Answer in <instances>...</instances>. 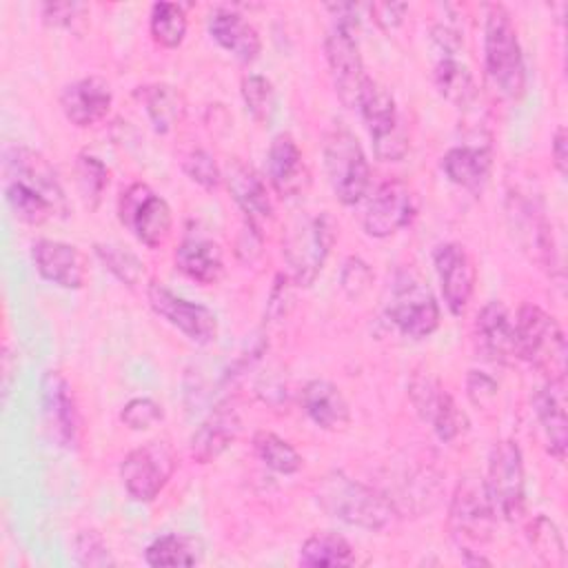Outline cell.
Here are the masks:
<instances>
[{
    "instance_id": "cell-6",
    "label": "cell",
    "mask_w": 568,
    "mask_h": 568,
    "mask_svg": "<svg viewBox=\"0 0 568 568\" xmlns=\"http://www.w3.org/2000/svg\"><path fill=\"white\" fill-rule=\"evenodd\" d=\"M484 486L497 515H501L506 521H517L524 517L526 475L524 457L515 439H499L493 444Z\"/></svg>"
},
{
    "instance_id": "cell-47",
    "label": "cell",
    "mask_w": 568,
    "mask_h": 568,
    "mask_svg": "<svg viewBox=\"0 0 568 568\" xmlns=\"http://www.w3.org/2000/svg\"><path fill=\"white\" fill-rule=\"evenodd\" d=\"M368 9H371L373 20H375L384 31H390V29H395V27L402 24L404 13L408 11V4H404V2H373Z\"/></svg>"
},
{
    "instance_id": "cell-26",
    "label": "cell",
    "mask_w": 568,
    "mask_h": 568,
    "mask_svg": "<svg viewBox=\"0 0 568 568\" xmlns=\"http://www.w3.org/2000/svg\"><path fill=\"white\" fill-rule=\"evenodd\" d=\"M302 408L317 428L328 433L344 430L351 424L348 402L328 379H311L302 388Z\"/></svg>"
},
{
    "instance_id": "cell-43",
    "label": "cell",
    "mask_w": 568,
    "mask_h": 568,
    "mask_svg": "<svg viewBox=\"0 0 568 568\" xmlns=\"http://www.w3.org/2000/svg\"><path fill=\"white\" fill-rule=\"evenodd\" d=\"M164 419L162 406L151 397H133L120 410V422L131 430H146Z\"/></svg>"
},
{
    "instance_id": "cell-37",
    "label": "cell",
    "mask_w": 568,
    "mask_h": 568,
    "mask_svg": "<svg viewBox=\"0 0 568 568\" xmlns=\"http://www.w3.org/2000/svg\"><path fill=\"white\" fill-rule=\"evenodd\" d=\"M93 248H95L98 260L104 264V268L115 280H120L124 286L135 288L142 282L144 262L133 251H129L126 246L113 244V242H98Z\"/></svg>"
},
{
    "instance_id": "cell-2",
    "label": "cell",
    "mask_w": 568,
    "mask_h": 568,
    "mask_svg": "<svg viewBox=\"0 0 568 568\" xmlns=\"http://www.w3.org/2000/svg\"><path fill=\"white\" fill-rule=\"evenodd\" d=\"M484 69L493 87L508 100L526 93V64L517 29L501 4H490L484 24Z\"/></svg>"
},
{
    "instance_id": "cell-41",
    "label": "cell",
    "mask_w": 568,
    "mask_h": 568,
    "mask_svg": "<svg viewBox=\"0 0 568 568\" xmlns=\"http://www.w3.org/2000/svg\"><path fill=\"white\" fill-rule=\"evenodd\" d=\"M182 169L184 173L189 175V180H193L195 184H200L202 189L206 191H213L222 184L224 175H222V169L220 164L215 162V158L204 151V149H193L184 155L182 160Z\"/></svg>"
},
{
    "instance_id": "cell-14",
    "label": "cell",
    "mask_w": 568,
    "mask_h": 568,
    "mask_svg": "<svg viewBox=\"0 0 568 568\" xmlns=\"http://www.w3.org/2000/svg\"><path fill=\"white\" fill-rule=\"evenodd\" d=\"M146 300H149V306L155 311V315H160L164 322H169L191 342L211 344L217 337V317L204 304L189 302L175 295L162 282L146 284Z\"/></svg>"
},
{
    "instance_id": "cell-12",
    "label": "cell",
    "mask_w": 568,
    "mask_h": 568,
    "mask_svg": "<svg viewBox=\"0 0 568 568\" xmlns=\"http://www.w3.org/2000/svg\"><path fill=\"white\" fill-rule=\"evenodd\" d=\"M324 53L339 102L348 109H357L368 75L364 71L359 44L355 40V27L335 22L324 40Z\"/></svg>"
},
{
    "instance_id": "cell-4",
    "label": "cell",
    "mask_w": 568,
    "mask_h": 568,
    "mask_svg": "<svg viewBox=\"0 0 568 568\" xmlns=\"http://www.w3.org/2000/svg\"><path fill=\"white\" fill-rule=\"evenodd\" d=\"M337 222L331 213H317V215H304L288 224L284 240H282V253L288 264V277L295 286H311L335 240H337Z\"/></svg>"
},
{
    "instance_id": "cell-46",
    "label": "cell",
    "mask_w": 568,
    "mask_h": 568,
    "mask_svg": "<svg viewBox=\"0 0 568 568\" xmlns=\"http://www.w3.org/2000/svg\"><path fill=\"white\" fill-rule=\"evenodd\" d=\"M84 13L80 2H47L42 4V20L55 29H71Z\"/></svg>"
},
{
    "instance_id": "cell-42",
    "label": "cell",
    "mask_w": 568,
    "mask_h": 568,
    "mask_svg": "<svg viewBox=\"0 0 568 568\" xmlns=\"http://www.w3.org/2000/svg\"><path fill=\"white\" fill-rule=\"evenodd\" d=\"M73 555L78 559V564L82 566H91V568H100V566H113L115 559L111 557V550L104 541V537L93 530H80L73 539Z\"/></svg>"
},
{
    "instance_id": "cell-7",
    "label": "cell",
    "mask_w": 568,
    "mask_h": 568,
    "mask_svg": "<svg viewBox=\"0 0 568 568\" xmlns=\"http://www.w3.org/2000/svg\"><path fill=\"white\" fill-rule=\"evenodd\" d=\"M357 109L373 140V151L382 162H399L408 153V133L402 126L395 98L390 91L371 80L366 82Z\"/></svg>"
},
{
    "instance_id": "cell-34",
    "label": "cell",
    "mask_w": 568,
    "mask_h": 568,
    "mask_svg": "<svg viewBox=\"0 0 568 568\" xmlns=\"http://www.w3.org/2000/svg\"><path fill=\"white\" fill-rule=\"evenodd\" d=\"M253 448L260 462L280 475H293L304 464L295 446L273 430H257L253 435Z\"/></svg>"
},
{
    "instance_id": "cell-29",
    "label": "cell",
    "mask_w": 568,
    "mask_h": 568,
    "mask_svg": "<svg viewBox=\"0 0 568 568\" xmlns=\"http://www.w3.org/2000/svg\"><path fill=\"white\" fill-rule=\"evenodd\" d=\"M135 98L142 102L155 133H171L186 115V100L182 91L166 82H153L135 89Z\"/></svg>"
},
{
    "instance_id": "cell-36",
    "label": "cell",
    "mask_w": 568,
    "mask_h": 568,
    "mask_svg": "<svg viewBox=\"0 0 568 568\" xmlns=\"http://www.w3.org/2000/svg\"><path fill=\"white\" fill-rule=\"evenodd\" d=\"M528 541L544 566H550V568L566 566V546H564L561 532L555 526V521L548 519L546 515H537L528 524Z\"/></svg>"
},
{
    "instance_id": "cell-5",
    "label": "cell",
    "mask_w": 568,
    "mask_h": 568,
    "mask_svg": "<svg viewBox=\"0 0 568 568\" xmlns=\"http://www.w3.org/2000/svg\"><path fill=\"white\" fill-rule=\"evenodd\" d=\"M324 169L335 197L344 206L364 200L371 184L366 153L346 126H333L324 138Z\"/></svg>"
},
{
    "instance_id": "cell-10",
    "label": "cell",
    "mask_w": 568,
    "mask_h": 568,
    "mask_svg": "<svg viewBox=\"0 0 568 568\" xmlns=\"http://www.w3.org/2000/svg\"><path fill=\"white\" fill-rule=\"evenodd\" d=\"M495 521L497 513L486 493L484 479L477 475L459 479L448 508V528L453 537L459 544H486L495 532Z\"/></svg>"
},
{
    "instance_id": "cell-48",
    "label": "cell",
    "mask_w": 568,
    "mask_h": 568,
    "mask_svg": "<svg viewBox=\"0 0 568 568\" xmlns=\"http://www.w3.org/2000/svg\"><path fill=\"white\" fill-rule=\"evenodd\" d=\"M550 158H552V164L555 169L566 175L568 171V135H566V129L559 126L552 135V142H550Z\"/></svg>"
},
{
    "instance_id": "cell-3",
    "label": "cell",
    "mask_w": 568,
    "mask_h": 568,
    "mask_svg": "<svg viewBox=\"0 0 568 568\" xmlns=\"http://www.w3.org/2000/svg\"><path fill=\"white\" fill-rule=\"evenodd\" d=\"M513 331L515 357L535 366L546 379H566V337L550 313L532 302H524Z\"/></svg>"
},
{
    "instance_id": "cell-23",
    "label": "cell",
    "mask_w": 568,
    "mask_h": 568,
    "mask_svg": "<svg viewBox=\"0 0 568 568\" xmlns=\"http://www.w3.org/2000/svg\"><path fill=\"white\" fill-rule=\"evenodd\" d=\"M535 415L544 433L546 450L555 459L566 457L568 422H566V379H546L532 397Z\"/></svg>"
},
{
    "instance_id": "cell-30",
    "label": "cell",
    "mask_w": 568,
    "mask_h": 568,
    "mask_svg": "<svg viewBox=\"0 0 568 568\" xmlns=\"http://www.w3.org/2000/svg\"><path fill=\"white\" fill-rule=\"evenodd\" d=\"M433 82L439 95L457 109H466L477 98V84L470 69L455 55H442L433 69Z\"/></svg>"
},
{
    "instance_id": "cell-18",
    "label": "cell",
    "mask_w": 568,
    "mask_h": 568,
    "mask_svg": "<svg viewBox=\"0 0 568 568\" xmlns=\"http://www.w3.org/2000/svg\"><path fill=\"white\" fill-rule=\"evenodd\" d=\"M4 178L18 180L42 193L58 211L60 217L69 213L64 189L44 155L27 146H11L4 151Z\"/></svg>"
},
{
    "instance_id": "cell-13",
    "label": "cell",
    "mask_w": 568,
    "mask_h": 568,
    "mask_svg": "<svg viewBox=\"0 0 568 568\" xmlns=\"http://www.w3.org/2000/svg\"><path fill=\"white\" fill-rule=\"evenodd\" d=\"M388 317L402 335L424 339L439 326V304L426 284L410 273H399L388 300Z\"/></svg>"
},
{
    "instance_id": "cell-44",
    "label": "cell",
    "mask_w": 568,
    "mask_h": 568,
    "mask_svg": "<svg viewBox=\"0 0 568 568\" xmlns=\"http://www.w3.org/2000/svg\"><path fill=\"white\" fill-rule=\"evenodd\" d=\"M371 284H373L371 266L357 255L346 257L339 271V286L346 293V297L359 300L371 288Z\"/></svg>"
},
{
    "instance_id": "cell-33",
    "label": "cell",
    "mask_w": 568,
    "mask_h": 568,
    "mask_svg": "<svg viewBox=\"0 0 568 568\" xmlns=\"http://www.w3.org/2000/svg\"><path fill=\"white\" fill-rule=\"evenodd\" d=\"M4 197L9 209L13 211V215L31 226L44 224L47 220H51L53 215H58L55 206L36 189L18 182V180H7L4 182Z\"/></svg>"
},
{
    "instance_id": "cell-27",
    "label": "cell",
    "mask_w": 568,
    "mask_h": 568,
    "mask_svg": "<svg viewBox=\"0 0 568 568\" xmlns=\"http://www.w3.org/2000/svg\"><path fill=\"white\" fill-rule=\"evenodd\" d=\"M175 268L197 284H215L224 275L222 248L213 240L189 235L175 248Z\"/></svg>"
},
{
    "instance_id": "cell-20",
    "label": "cell",
    "mask_w": 568,
    "mask_h": 568,
    "mask_svg": "<svg viewBox=\"0 0 568 568\" xmlns=\"http://www.w3.org/2000/svg\"><path fill=\"white\" fill-rule=\"evenodd\" d=\"M31 260L42 280L60 288H82L89 277L84 253L60 240H38L31 246Z\"/></svg>"
},
{
    "instance_id": "cell-9",
    "label": "cell",
    "mask_w": 568,
    "mask_h": 568,
    "mask_svg": "<svg viewBox=\"0 0 568 568\" xmlns=\"http://www.w3.org/2000/svg\"><path fill=\"white\" fill-rule=\"evenodd\" d=\"M175 466L173 448L162 439H151L124 455L120 479L131 499L153 501L173 477Z\"/></svg>"
},
{
    "instance_id": "cell-16",
    "label": "cell",
    "mask_w": 568,
    "mask_h": 568,
    "mask_svg": "<svg viewBox=\"0 0 568 568\" xmlns=\"http://www.w3.org/2000/svg\"><path fill=\"white\" fill-rule=\"evenodd\" d=\"M446 308L459 317L466 313L475 291V266L468 251L457 242L439 244L433 253Z\"/></svg>"
},
{
    "instance_id": "cell-38",
    "label": "cell",
    "mask_w": 568,
    "mask_h": 568,
    "mask_svg": "<svg viewBox=\"0 0 568 568\" xmlns=\"http://www.w3.org/2000/svg\"><path fill=\"white\" fill-rule=\"evenodd\" d=\"M240 93H242L246 113L257 124H268L273 120L275 109H277V98H275L273 82L268 78L257 75V73L244 75L242 84H240Z\"/></svg>"
},
{
    "instance_id": "cell-19",
    "label": "cell",
    "mask_w": 568,
    "mask_h": 568,
    "mask_svg": "<svg viewBox=\"0 0 568 568\" xmlns=\"http://www.w3.org/2000/svg\"><path fill=\"white\" fill-rule=\"evenodd\" d=\"M266 175L282 200L300 197L311 184V169L291 133H277L266 153Z\"/></svg>"
},
{
    "instance_id": "cell-32",
    "label": "cell",
    "mask_w": 568,
    "mask_h": 568,
    "mask_svg": "<svg viewBox=\"0 0 568 568\" xmlns=\"http://www.w3.org/2000/svg\"><path fill=\"white\" fill-rule=\"evenodd\" d=\"M202 559L200 539L184 532H169L153 539L144 550V561L153 568L195 566Z\"/></svg>"
},
{
    "instance_id": "cell-31",
    "label": "cell",
    "mask_w": 568,
    "mask_h": 568,
    "mask_svg": "<svg viewBox=\"0 0 568 568\" xmlns=\"http://www.w3.org/2000/svg\"><path fill=\"white\" fill-rule=\"evenodd\" d=\"M302 566H353L355 550L346 537L333 530H317L304 539L300 548Z\"/></svg>"
},
{
    "instance_id": "cell-11",
    "label": "cell",
    "mask_w": 568,
    "mask_h": 568,
    "mask_svg": "<svg viewBox=\"0 0 568 568\" xmlns=\"http://www.w3.org/2000/svg\"><path fill=\"white\" fill-rule=\"evenodd\" d=\"M40 404L49 437L64 450H78L82 444V415L69 379L49 368L40 382Z\"/></svg>"
},
{
    "instance_id": "cell-17",
    "label": "cell",
    "mask_w": 568,
    "mask_h": 568,
    "mask_svg": "<svg viewBox=\"0 0 568 568\" xmlns=\"http://www.w3.org/2000/svg\"><path fill=\"white\" fill-rule=\"evenodd\" d=\"M229 193L244 215V224L262 233L264 224L273 220V200L260 173L242 160H231L222 171Z\"/></svg>"
},
{
    "instance_id": "cell-1",
    "label": "cell",
    "mask_w": 568,
    "mask_h": 568,
    "mask_svg": "<svg viewBox=\"0 0 568 568\" xmlns=\"http://www.w3.org/2000/svg\"><path fill=\"white\" fill-rule=\"evenodd\" d=\"M315 499L326 515L371 532L384 530L397 515L390 497L339 470L328 473L320 481Z\"/></svg>"
},
{
    "instance_id": "cell-25",
    "label": "cell",
    "mask_w": 568,
    "mask_h": 568,
    "mask_svg": "<svg viewBox=\"0 0 568 568\" xmlns=\"http://www.w3.org/2000/svg\"><path fill=\"white\" fill-rule=\"evenodd\" d=\"M211 38L235 60L248 64L262 53V38L257 29L233 9H215L209 16Z\"/></svg>"
},
{
    "instance_id": "cell-22",
    "label": "cell",
    "mask_w": 568,
    "mask_h": 568,
    "mask_svg": "<svg viewBox=\"0 0 568 568\" xmlns=\"http://www.w3.org/2000/svg\"><path fill=\"white\" fill-rule=\"evenodd\" d=\"M111 102H113L111 87L100 75L75 80L67 84L60 93V106L64 118L80 129L93 126L100 120H104L111 109Z\"/></svg>"
},
{
    "instance_id": "cell-35",
    "label": "cell",
    "mask_w": 568,
    "mask_h": 568,
    "mask_svg": "<svg viewBox=\"0 0 568 568\" xmlns=\"http://www.w3.org/2000/svg\"><path fill=\"white\" fill-rule=\"evenodd\" d=\"M186 13L178 2H155L149 16V31L155 44L164 49H178L186 36Z\"/></svg>"
},
{
    "instance_id": "cell-21",
    "label": "cell",
    "mask_w": 568,
    "mask_h": 568,
    "mask_svg": "<svg viewBox=\"0 0 568 568\" xmlns=\"http://www.w3.org/2000/svg\"><path fill=\"white\" fill-rule=\"evenodd\" d=\"M242 430V419L231 399L217 404L195 428L189 442V450L195 464H211L226 453Z\"/></svg>"
},
{
    "instance_id": "cell-8",
    "label": "cell",
    "mask_w": 568,
    "mask_h": 568,
    "mask_svg": "<svg viewBox=\"0 0 568 568\" xmlns=\"http://www.w3.org/2000/svg\"><path fill=\"white\" fill-rule=\"evenodd\" d=\"M118 217L149 248L164 246L173 231L169 202L144 182H133L120 193Z\"/></svg>"
},
{
    "instance_id": "cell-15",
    "label": "cell",
    "mask_w": 568,
    "mask_h": 568,
    "mask_svg": "<svg viewBox=\"0 0 568 568\" xmlns=\"http://www.w3.org/2000/svg\"><path fill=\"white\" fill-rule=\"evenodd\" d=\"M413 217L415 195L410 186L404 180H386L371 195L362 215V226L366 235L384 240L395 235L406 224H410Z\"/></svg>"
},
{
    "instance_id": "cell-28",
    "label": "cell",
    "mask_w": 568,
    "mask_h": 568,
    "mask_svg": "<svg viewBox=\"0 0 568 568\" xmlns=\"http://www.w3.org/2000/svg\"><path fill=\"white\" fill-rule=\"evenodd\" d=\"M493 169V153L488 146H453L442 158V171L446 178L466 189V191H481L488 182Z\"/></svg>"
},
{
    "instance_id": "cell-40",
    "label": "cell",
    "mask_w": 568,
    "mask_h": 568,
    "mask_svg": "<svg viewBox=\"0 0 568 568\" xmlns=\"http://www.w3.org/2000/svg\"><path fill=\"white\" fill-rule=\"evenodd\" d=\"M428 424L433 426L435 435L444 442L450 444L455 439H459L466 430H468V417L466 413L457 406V402L453 399V395L446 390L437 404V408L433 410Z\"/></svg>"
},
{
    "instance_id": "cell-24",
    "label": "cell",
    "mask_w": 568,
    "mask_h": 568,
    "mask_svg": "<svg viewBox=\"0 0 568 568\" xmlns=\"http://www.w3.org/2000/svg\"><path fill=\"white\" fill-rule=\"evenodd\" d=\"M477 351L495 362L506 364L515 357V331L506 306L497 300L484 304L475 317Z\"/></svg>"
},
{
    "instance_id": "cell-39",
    "label": "cell",
    "mask_w": 568,
    "mask_h": 568,
    "mask_svg": "<svg viewBox=\"0 0 568 568\" xmlns=\"http://www.w3.org/2000/svg\"><path fill=\"white\" fill-rule=\"evenodd\" d=\"M75 182L87 209L95 211L102 202L104 189L109 186V169L95 155L80 153L75 158Z\"/></svg>"
},
{
    "instance_id": "cell-45",
    "label": "cell",
    "mask_w": 568,
    "mask_h": 568,
    "mask_svg": "<svg viewBox=\"0 0 568 568\" xmlns=\"http://www.w3.org/2000/svg\"><path fill=\"white\" fill-rule=\"evenodd\" d=\"M466 393H468V399L477 408L488 410V408H493V404L497 399V382L481 371H468Z\"/></svg>"
}]
</instances>
